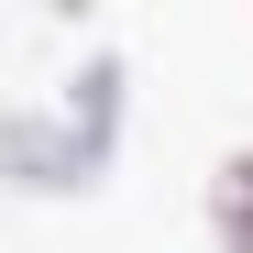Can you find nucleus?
Segmentation results:
<instances>
[{
  "instance_id": "obj_1",
  "label": "nucleus",
  "mask_w": 253,
  "mask_h": 253,
  "mask_svg": "<svg viewBox=\"0 0 253 253\" xmlns=\"http://www.w3.org/2000/svg\"><path fill=\"white\" fill-rule=\"evenodd\" d=\"M209 231H220V253H253V143L220 154V176H209Z\"/></svg>"
}]
</instances>
